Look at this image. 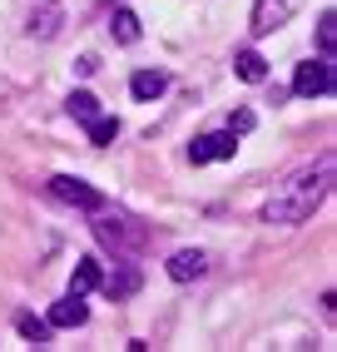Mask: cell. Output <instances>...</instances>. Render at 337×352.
I'll use <instances>...</instances> for the list:
<instances>
[{
  "instance_id": "obj_12",
  "label": "cell",
  "mask_w": 337,
  "mask_h": 352,
  "mask_svg": "<svg viewBox=\"0 0 337 352\" xmlns=\"http://www.w3.org/2000/svg\"><path fill=\"white\" fill-rule=\"evenodd\" d=\"M168 89V75H159V69H139V75L129 80V95L134 100H159Z\"/></svg>"
},
{
  "instance_id": "obj_3",
  "label": "cell",
  "mask_w": 337,
  "mask_h": 352,
  "mask_svg": "<svg viewBox=\"0 0 337 352\" xmlns=\"http://www.w3.org/2000/svg\"><path fill=\"white\" fill-rule=\"evenodd\" d=\"M293 95L303 100H318V95H332V55H318V60H303L293 69Z\"/></svg>"
},
{
  "instance_id": "obj_10",
  "label": "cell",
  "mask_w": 337,
  "mask_h": 352,
  "mask_svg": "<svg viewBox=\"0 0 337 352\" xmlns=\"http://www.w3.org/2000/svg\"><path fill=\"white\" fill-rule=\"evenodd\" d=\"M105 283V273H100V263H94V258H80L75 263V273H69V293L75 298H85V293H94Z\"/></svg>"
},
{
  "instance_id": "obj_17",
  "label": "cell",
  "mask_w": 337,
  "mask_h": 352,
  "mask_svg": "<svg viewBox=\"0 0 337 352\" xmlns=\"http://www.w3.org/2000/svg\"><path fill=\"white\" fill-rule=\"evenodd\" d=\"M332 45H337V10H323V20H318V50L332 55Z\"/></svg>"
},
{
  "instance_id": "obj_18",
  "label": "cell",
  "mask_w": 337,
  "mask_h": 352,
  "mask_svg": "<svg viewBox=\"0 0 337 352\" xmlns=\"http://www.w3.org/2000/svg\"><path fill=\"white\" fill-rule=\"evenodd\" d=\"M134 288H139V278H134V273H119V278H109V283H105L109 298H124V293H134Z\"/></svg>"
},
{
  "instance_id": "obj_1",
  "label": "cell",
  "mask_w": 337,
  "mask_h": 352,
  "mask_svg": "<svg viewBox=\"0 0 337 352\" xmlns=\"http://www.w3.org/2000/svg\"><path fill=\"white\" fill-rule=\"evenodd\" d=\"M332 184H337V154H332V149H323L312 164L293 169V174H287L278 189L268 194V204H263V223H283V228L307 223V219L327 204Z\"/></svg>"
},
{
  "instance_id": "obj_16",
  "label": "cell",
  "mask_w": 337,
  "mask_h": 352,
  "mask_svg": "<svg viewBox=\"0 0 337 352\" xmlns=\"http://www.w3.org/2000/svg\"><path fill=\"white\" fill-rule=\"evenodd\" d=\"M85 129H89V144H100V149H105L109 139L119 134V120H114V114H94V120H89Z\"/></svg>"
},
{
  "instance_id": "obj_14",
  "label": "cell",
  "mask_w": 337,
  "mask_h": 352,
  "mask_svg": "<svg viewBox=\"0 0 337 352\" xmlns=\"http://www.w3.org/2000/svg\"><path fill=\"white\" fill-rule=\"evenodd\" d=\"M109 30H114L119 45H139V15H134V10H114Z\"/></svg>"
},
{
  "instance_id": "obj_15",
  "label": "cell",
  "mask_w": 337,
  "mask_h": 352,
  "mask_svg": "<svg viewBox=\"0 0 337 352\" xmlns=\"http://www.w3.org/2000/svg\"><path fill=\"white\" fill-rule=\"evenodd\" d=\"M15 327H20V338H25V342H35V347H45V342H50V322H45V318L20 313V318H15Z\"/></svg>"
},
{
  "instance_id": "obj_11",
  "label": "cell",
  "mask_w": 337,
  "mask_h": 352,
  "mask_svg": "<svg viewBox=\"0 0 337 352\" xmlns=\"http://www.w3.org/2000/svg\"><path fill=\"white\" fill-rule=\"evenodd\" d=\"M233 69H238V80H243V85H263V80H268V60H263L258 50H238Z\"/></svg>"
},
{
  "instance_id": "obj_8",
  "label": "cell",
  "mask_w": 337,
  "mask_h": 352,
  "mask_svg": "<svg viewBox=\"0 0 337 352\" xmlns=\"http://www.w3.org/2000/svg\"><path fill=\"white\" fill-rule=\"evenodd\" d=\"M60 20H65V10L55 6V0H45V6L30 15V25H25V30H30L35 40H55V35H60Z\"/></svg>"
},
{
  "instance_id": "obj_2",
  "label": "cell",
  "mask_w": 337,
  "mask_h": 352,
  "mask_svg": "<svg viewBox=\"0 0 337 352\" xmlns=\"http://www.w3.org/2000/svg\"><path fill=\"white\" fill-rule=\"evenodd\" d=\"M94 239H100L105 248H114V253H139L144 248V228L134 219H119V214H105V208H100V219H94Z\"/></svg>"
},
{
  "instance_id": "obj_4",
  "label": "cell",
  "mask_w": 337,
  "mask_h": 352,
  "mask_svg": "<svg viewBox=\"0 0 337 352\" xmlns=\"http://www.w3.org/2000/svg\"><path fill=\"white\" fill-rule=\"evenodd\" d=\"M50 194H55L60 204H69V208H85V214H100V208H105V194L94 189V184L75 179V174H55V179H50Z\"/></svg>"
},
{
  "instance_id": "obj_5",
  "label": "cell",
  "mask_w": 337,
  "mask_h": 352,
  "mask_svg": "<svg viewBox=\"0 0 337 352\" xmlns=\"http://www.w3.org/2000/svg\"><path fill=\"white\" fill-rule=\"evenodd\" d=\"M298 10H303V0H258V6H253V35L263 40V35L283 30Z\"/></svg>"
},
{
  "instance_id": "obj_19",
  "label": "cell",
  "mask_w": 337,
  "mask_h": 352,
  "mask_svg": "<svg viewBox=\"0 0 337 352\" xmlns=\"http://www.w3.org/2000/svg\"><path fill=\"white\" fill-rule=\"evenodd\" d=\"M253 124H258V120H253V109H238V114H233V124H228V129H233V134H248Z\"/></svg>"
},
{
  "instance_id": "obj_7",
  "label": "cell",
  "mask_w": 337,
  "mask_h": 352,
  "mask_svg": "<svg viewBox=\"0 0 337 352\" xmlns=\"http://www.w3.org/2000/svg\"><path fill=\"white\" fill-rule=\"evenodd\" d=\"M204 268H208L204 248H179L168 258V278H174V283H194V278H204Z\"/></svg>"
},
{
  "instance_id": "obj_13",
  "label": "cell",
  "mask_w": 337,
  "mask_h": 352,
  "mask_svg": "<svg viewBox=\"0 0 337 352\" xmlns=\"http://www.w3.org/2000/svg\"><path fill=\"white\" fill-rule=\"evenodd\" d=\"M65 109H69V120H80V124H89L94 114H100V100H94L89 89H75V95L65 100Z\"/></svg>"
},
{
  "instance_id": "obj_9",
  "label": "cell",
  "mask_w": 337,
  "mask_h": 352,
  "mask_svg": "<svg viewBox=\"0 0 337 352\" xmlns=\"http://www.w3.org/2000/svg\"><path fill=\"white\" fill-rule=\"evenodd\" d=\"M85 318H89L85 298H75V293H69L65 302H55V308H50V318H45V322H50V327H85Z\"/></svg>"
},
{
  "instance_id": "obj_6",
  "label": "cell",
  "mask_w": 337,
  "mask_h": 352,
  "mask_svg": "<svg viewBox=\"0 0 337 352\" xmlns=\"http://www.w3.org/2000/svg\"><path fill=\"white\" fill-rule=\"evenodd\" d=\"M233 149H238V134L224 129V134L194 139V144H188V159H194V164H219V159H233Z\"/></svg>"
}]
</instances>
